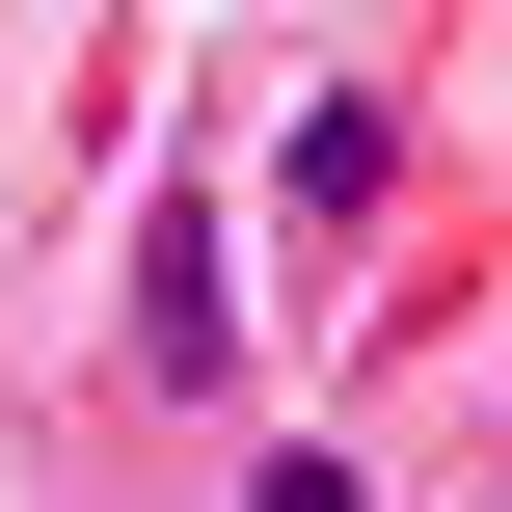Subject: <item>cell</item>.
Masks as SVG:
<instances>
[{
    "mask_svg": "<svg viewBox=\"0 0 512 512\" xmlns=\"http://www.w3.org/2000/svg\"><path fill=\"white\" fill-rule=\"evenodd\" d=\"M216 512H378V459H351V432H243V459H216Z\"/></svg>",
    "mask_w": 512,
    "mask_h": 512,
    "instance_id": "obj_3",
    "label": "cell"
},
{
    "mask_svg": "<svg viewBox=\"0 0 512 512\" xmlns=\"http://www.w3.org/2000/svg\"><path fill=\"white\" fill-rule=\"evenodd\" d=\"M378 162H405V108H378V81H324V108H297V135H270V243H297V270H324V243H351V216H378Z\"/></svg>",
    "mask_w": 512,
    "mask_h": 512,
    "instance_id": "obj_2",
    "label": "cell"
},
{
    "mask_svg": "<svg viewBox=\"0 0 512 512\" xmlns=\"http://www.w3.org/2000/svg\"><path fill=\"white\" fill-rule=\"evenodd\" d=\"M135 378L162 405H243V189H162L135 216Z\"/></svg>",
    "mask_w": 512,
    "mask_h": 512,
    "instance_id": "obj_1",
    "label": "cell"
}]
</instances>
